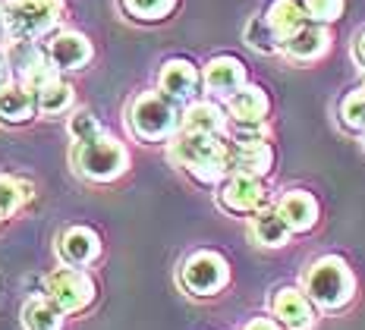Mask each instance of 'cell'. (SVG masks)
Instances as JSON below:
<instances>
[{
    "mask_svg": "<svg viewBox=\"0 0 365 330\" xmlns=\"http://www.w3.org/2000/svg\"><path fill=\"white\" fill-rule=\"evenodd\" d=\"M167 158L189 173V180L199 186H220L230 176V160H227V139L224 135H205L180 129L167 142Z\"/></svg>",
    "mask_w": 365,
    "mask_h": 330,
    "instance_id": "cell-1",
    "label": "cell"
},
{
    "mask_svg": "<svg viewBox=\"0 0 365 330\" xmlns=\"http://www.w3.org/2000/svg\"><path fill=\"white\" fill-rule=\"evenodd\" d=\"M302 289L315 302V309L324 311H340L353 302L356 296V277L349 264L337 255H324L312 261L309 271L302 274Z\"/></svg>",
    "mask_w": 365,
    "mask_h": 330,
    "instance_id": "cell-2",
    "label": "cell"
},
{
    "mask_svg": "<svg viewBox=\"0 0 365 330\" xmlns=\"http://www.w3.org/2000/svg\"><path fill=\"white\" fill-rule=\"evenodd\" d=\"M180 104H173L161 91H142V95L133 98L126 110V123L129 133L139 142H170L173 135L180 133Z\"/></svg>",
    "mask_w": 365,
    "mask_h": 330,
    "instance_id": "cell-3",
    "label": "cell"
},
{
    "mask_svg": "<svg viewBox=\"0 0 365 330\" xmlns=\"http://www.w3.org/2000/svg\"><path fill=\"white\" fill-rule=\"evenodd\" d=\"M0 10H4L6 38L41 41V38L54 35L66 6H63V0H4Z\"/></svg>",
    "mask_w": 365,
    "mask_h": 330,
    "instance_id": "cell-4",
    "label": "cell"
},
{
    "mask_svg": "<svg viewBox=\"0 0 365 330\" xmlns=\"http://www.w3.org/2000/svg\"><path fill=\"white\" fill-rule=\"evenodd\" d=\"M73 167H76V173H82L91 182H113L117 176L126 173L129 151L117 135L101 133L91 142L73 145Z\"/></svg>",
    "mask_w": 365,
    "mask_h": 330,
    "instance_id": "cell-5",
    "label": "cell"
},
{
    "mask_svg": "<svg viewBox=\"0 0 365 330\" xmlns=\"http://www.w3.org/2000/svg\"><path fill=\"white\" fill-rule=\"evenodd\" d=\"M227 120V139H268V113L271 98L262 86H242L233 98L224 101Z\"/></svg>",
    "mask_w": 365,
    "mask_h": 330,
    "instance_id": "cell-6",
    "label": "cell"
},
{
    "mask_svg": "<svg viewBox=\"0 0 365 330\" xmlns=\"http://www.w3.org/2000/svg\"><path fill=\"white\" fill-rule=\"evenodd\" d=\"M41 296L51 299L63 314H79L86 311L98 296V287H95V277L86 271V267H57L44 277V287H41Z\"/></svg>",
    "mask_w": 365,
    "mask_h": 330,
    "instance_id": "cell-7",
    "label": "cell"
},
{
    "mask_svg": "<svg viewBox=\"0 0 365 330\" xmlns=\"http://www.w3.org/2000/svg\"><path fill=\"white\" fill-rule=\"evenodd\" d=\"M227 283H230V264H227V258L215 249L192 252V255L180 264V287L186 289L189 296H199V299L217 296Z\"/></svg>",
    "mask_w": 365,
    "mask_h": 330,
    "instance_id": "cell-8",
    "label": "cell"
},
{
    "mask_svg": "<svg viewBox=\"0 0 365 330\" xmlns=\"http://www.w3.org/2000/svg\"><path fill=\"white\" fill-rule=\"evenodd\" d=\"M217 208L233 217H252L255 211L268 208V189L258 176L230 173L217 186Z\"/></svg>",
    "mask_w": 365,
    "mask_h": 330,
    "instance_id": "cell-9",
    "label": "cell"
},
{
    "mask_svg": "<svg viewBox=\"0 0 365 330\" xmlns=\"http://www.w3.org/2000/svg\"><path fill=\"white\" fill-rule=\"evenodd\" d=\"M202 88V70L186 57H170L158 73V91L167 95L173 104H192Z\"/></svg>",
    "mask_w": 365,
    "mask_h": 330,
    "instance_id": "cell-10",
    "label": "cell"
},
{
    "mask_svg": "<svg viewBox=\"0 0 365 330\" xmlns=\"http://www.w3.org/2000/svg\"><path fill=\"white\" fill-rule=\"evenodd\" d=\"M271 314L284 330H312L318 321L315 302L299 287H280L271 296Z\"/></svg>",
    "mask_w": 365,
    "mask_h": 330,
    "instance_id": "cell-11",
    "label": "cell"
},
{
    "mask_svg": "<svg viewBox=\"0 0 365 330\" xmlns=\"http://www.w3.org/2000/svg\"><path fill=\"white\" fill-rule=\"evenodd\" d=\"M44 53H48V60L60 73H76V70H86L91 63L95 48H91V41L82 32L63 29V32H54L44 38Z\"/></svg>",
    "mask_w": 365,
    "mask_h": 330,
    "instance_id": "cell-12",
    "label": "cell"
},
{
    "mask_svg": "<svg viewBox=\"0 0 365 330\" xmlns=\"http://www.w3.org/2000/svg\"><path fill=\"white\" fill-rule=\"evenodd\" d=\"M230 173H246L264 180L274 170V145L268 139H227Z\"/></svg>",
    "mask_w": 365,
    "mask_h": 330,
    "instance_id": "cell-13",
    "label": "cell"
},
{
    "mask_svg": "<svg viewBox=\"0 0 365 330\" xmlns=\"http://www.w3.org/2000/svg\"><path fill=\"white\" fill-rule=\"evenodd\" d=\"M202 86L211 98H233L242 86H249L246 76V63L240 57H230V53H220V57H211L202 70Z\"/></svg>",
    "mask_w": 365,
    "mask_h": 330,
    "instance_id": "cell-14",
    "label": "cell"
},
{
    "mask_svg": "<svg viewBox=\"0 0 365 330\" xmlns=\"http://www.w3.org/2000/svg\"><path fill=\"white\" fill-rule=\"evenodd\" d=\"M60 261L70 267H88L101 258V236L91 227H66L57 239Z\"/></svg>",
    "mask_w": 365,
    "mask_h": 330,
    "instance_id": "cell-15",
    "label": "cell"
},
{
    "mask_svg": "<svg viewBox=\"0 0 365 330\" xmlns=\"http://www.w3.org/2000/svg\"><path fill=\"white\" fill-rule=\"evenodd\" d=\"M331 51V35H328V26H318V22H306L299 32H293L280 44V53L293 63H315L322 60L324 53Z\"/></svg>",
    "mask_w": 365,
    "mask_h": 330,
    "instance_id": "cell-16",
    "label": "cell"
},
{
    "mask_svg": "<svg viewBox=\"0 0 365 330\" xmlns=\"http://www.w3.org/2000/svg\"><path fill=\"white\" fill-rule=\"evenodd\" d=\"M274 208L280 211V217L287 220V227L293 230V236L315 230L318 214H322V208H318V198L312 195V192H306V189L284 192V195L277 198V205H274Z\"/></svg>",
    "mask_w": 365,
    "mask_h": 330,
    "instance_id": "cell-17",
    "label": "cell"
},
{
    "mask_svg": "<svg viewBox=\"0 0 365 330\" xmlns=\"http://www.w3.org/2000/svg\"><path fill=\"white\" fill-rule=\"evenodd\" d=\"M180 129H189V133H205V135H224L230 129V120H227V110L217 101H205V98H195L192 104L182 107V120Z\"/></svg>",
    "mask_w": 365,
    "mask_h": 330,
    "instance_id": "cell-18",
    "label": "cell"
},
{
    "mask_svg": "<svg viewBox=\"0 0 365 330\" xmlns=\"http://www.w3.org/2000/svg\"><path fill=\"white\" fill-rule=\"evenodd\" d=\"M249 236H252V242L262 245V249H284V245H290V239H293V230L287 227L280 211L268 205V208L255 211L252 217H249Z\"/></svg>",
    "mask_w": 365,
    "mask_h": 330,
    "instance_id": "cell-19",
    "label": "cell"
},
{
    "mask_svg": "<svg viewBox=\"0 0 365 330\" xmlns=\"http://www.w3.org/2000/svg\"><path fill=\"white\" fill-rule=\"evenodd\" d=\"M38 107L32 91H26L19 82L0 88V126H22V123L35 120Z\"/></svg>",
    "mask_w": 365,
    "mask_h": 330,
    "instance_id": "cell-20",
    "label": "cell"
},
{
    "mask_svg": "<svg viewBox=\"0 0 365 330\" xmlns=\"http://www.w3.org/2000/svg\"><path fill=\"white\" fill-rule=\"evenodd\" d=\"M35 195V186L22 176H13V173H0V230L13 220V214H19L32 202Z\"/></svg>",
    "mask_w": 365,
    "mask_h": 330,
    "instance_id": "cell-21",
    "label": "cell"
},
{
    "mask_svg": "<svg viewBox=\"0 0 365 330\" xmlns=\"http://www.w3.org/2000/svg\"><path fill=\"white\" fill-rule=\"evenodd\" d=\"M264 19H268L271 29L277 32L280 44H284L293 32H299L306 22H312V19L306 16V10H302L299 0H271L268 10H264Z\"/></svg>",
    "mask_w": 365,
    "mask_h": 330,
    "instance_id": "cell-22",
    "label": "cell"
},
{
    "mask_svg": "<svg viewBox=\"0 0 365 330\" xmlns=\"http://www.w3.org/2000/svg\"><path fill=\"white\" fill-rule=\"evenodd\" d=\"M19 314H22V327L26 330H63V318H66V314L41 293L29 299Z\"/></svg>",
    "mask_w": 365,
    "mask_h": 330,
    "instance_id": "cell-23",
    "label": "cell"
},
{
    "mask_svg": "<svg viewBox=\"0 0 365 330\" xmlns=\"http://www.w3.org/2000/svg\"><path fill=\"white\" fill-rule=\"evenodd\" d=\"M35 107L41 117H60V113H66L73 107V86L63 79V76H57V79H51L48 86H41L35 91Z\"/></svg>",
    "mask_w": 365,
    "mask_h": 330,
    "instance_id": "cell-24",
    "label": "cell"
},
{
    "mask_svg": "<svg viewBox=\"0 0 365 330\" xmlns=\"http://www.w3.org/2000/svg\"><path fill=\"white\" fill-rule=\"evenodd\" d=\"M242 38H246V44L252 51H258V53H280V38L271 29V22L264 19V13H258V16H252L246 22Z\"/></svg>",
    "mask_w": 365,
    "mask_h": 330,
    "instance_id": "cell-25",
    "label": "cell"
},
{
    "mask_svg": "<svg viewBox=\"0 0 365 330\" xmlns=\"http://www.w3.org/2000/svg\"><path fill=\"white\" fill-rule=\"evenodd\" d=\"M340 123H344V129L349 133H365V86L353 88L344 95V101H340Z\"/></svg>",
    "mask_w": 365,
    "mask_h": 330,
    "instance_id": "cell-26",
    "label": "cell"
},
{
    "mask_svg": "<svg viewBox=\"0 0 365 330\" xmlns=\"http://www.w3.org/2000/svg\"><path fill=\"white\" fill-rule=\"evenodd\" d=\"M180 0H123V10L139 22H161L177 10Z\"/></svg>",
    "mask_w": 365,
    "mask_h": 330,
    "instance_id": "cell-27",
    "label": "cell"
},
{
    "mask_svg": "<svg viewBox=\"0 0 365 330\" xmlns=\"http://www.w3.org/2000/svg\"><path fill=\"white\" fill-rule=\"evenodd\" d=\"M302 10L318 26H331V22H337L344 16L346 0H302Z\"/></svg>",
    "mask_w": 365,
    "mask_h": 330,
    "instance_id": "cell-28",
    "label": "cell"
},
{
    "mask_svg": "<svg viewBox=\"0 0 365 330\" xmlns=\"http://www.w3.org/2000/svg\"><path fill=\"white\" fill-rule=\"evenodd\" d=\"M66 129H70V139H73V145H79V142H91L95 135H101V133H104V126L98 123V117H95V113H88V110H73L70 123H66Z\"/></svg>",
    "mask_w": 365,
    "mask_h": 330,
    "instance_id": "cell-29",
    "label": "cell"
},
{
    "mask_svg": "<svg viewBox=\"0 0 365 330\" xmlns=\"http://www.w3.org/2000/svg\"><path fill=\"white\" fill-rule=\"evenodd\" d=\"M349 51H353V60H356V66H359V70L365 73V29H362V32L353 38V48H349Z\"/></svg>",
    "mask_w": 365,
    "mask_h": 330,
    "instance_id": "cell-30",
    "label": "cell"
},
{
    "mask_svg": "<svg viewBox=\"0 0 365 330\" xmlns=\"http://www.w3.org/2000/svg\"><path fill=\"white\" fill-rule=\"evenodd\" d=\"M242 330H284L274 318H252Z\"/></svg>",
    "mask_w": 365,
    "mask_h": 330,
    "instance_id": "cell-31",
    "label": "cell"
},
{
    "mask_svg": "<svg viewBox=\"0 0 365 330\" xmlns=\"http://www.w3.org/2000/svg\"><path fill=\"white\" fill-rule=\"evenodd\" d=\"M10 82H13V73H10V66H6V60L0 57V88L10 86Z\"/></svg>",
    "mask_w": 365,
    "mask_h": 330,
    "instance_id": "cell-32",
    "label": "cell"
},
{
    "mask_svg": "<svg viewBox=\"0 0 365 330\" xmlns=\"http://www.w3.org/2000/svg\"><path fill=\"white\" fill-rule=\"evenodd\" d=\"M0 32H4V10H0Z\"/></svg>",
    "mask_w": 365,
    "mask_h": 330,
    "instance_id": "cell-33",
    "label": "cell"
},
{
    "mask_svg": "<svg viewBox=\"0 0 365 330\" xmlns=\"http://www.w3.org/2000/svg\"><path fill=\"white\" fill-rule=\"evenodd\" d=\"M0 289H4V283H0Z\"/></svg>",
    "mask_w": 365,
    "mask_h": 330,
    "instance_id": "cell-34",
    "label": "cell"
}]
</instances>
